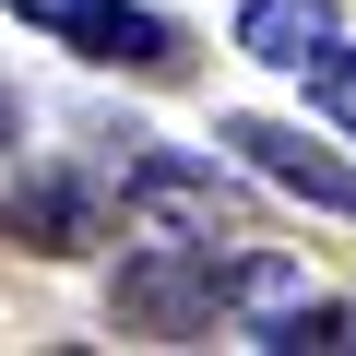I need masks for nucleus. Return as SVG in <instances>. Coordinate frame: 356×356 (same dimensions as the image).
Listing matches in <instances>:
<instances>
[{"mask_svg":"<svg viewBox=\"0 0 356 356\" xmlns=\"http://www.w3.org/2000/svg\"><path fill=\"white\" fill-rule=\"evenodd\" d=\"M119 202L131 214H154V226H178V238H238L250 214H238V191H226V178L214 166H191V154H119Z\"/></svg>","mask_w":356,"mask_h":356,"instance_id":"f257e3e1","label":"nucleus"},{"mask_svg":"<svg viewBox=\"0 0 356 356\" xmlns=\"http://www.w3.org/2000/svg\"><path fill=\"white\" fill-rule=\"evenodd\" d=\"M24 24H48L60 48L83 60H119V72H178V24L166 13H131V0H13Z\"/></svg>","mask_w":356,"mask_h":356,"instance_id":"f03ea898","label":"nucleus"},{"mask_svg":"<svg viewBox=\"0 0 356 356\" xmlns=\"http://www.w3.org/2000/svg\"><path fill=\"white\" fill-rule=\"evenodd\" d=\"M226 143L273 178V191H297V202H321V214H356V166L332 154V143H309V131H273V119H226Z\"/></svg>","mask_w":356,"mask_h":356,"instance_id":"7ed1b4c3","label":"nucleus"},{"mask_svg":"<svg viewBox=\"0 0 356 356\" xmlns=\"http://www.w3.org/2000/svg\"><path fill=\"white\" fill-rule=\"evenodd\" d=\"M0 226L36 238V250H95V191L83 178H24V191L0 202Z\"/></svg>","mask_w":356,"mask_h":356,"instance_id":"20e7f679","label":"nucleus"},{"mask_svg":"<svg viewBox=\"0 0 356 356\" xmlns=\"http://www.w3.org/2000/svg\"><path fill=\"white\" fill-rule=\"evenodd\" d=\"M238 48L273 60V72H309L332 48V0H250V13H238Z\"/></svg>","mask_w":356,"mask_h":356,"instance_id":"39448f33","label":"nucleus"},{"mask_svg":"<svg viewBox=\"0 0 356 356\" xmlns=\"http://www.w3.org/2000/svg\"><path fill=\"white\" fill-rule=\"evenodd\" d=\"M309 107H321L332 131H356V48H344V36H332V48L309 60Z\"/></svg>","mask_w":356,"mask_h":356,"instance_id":"423d86ee","label":"nucleus"}]
</instances>
